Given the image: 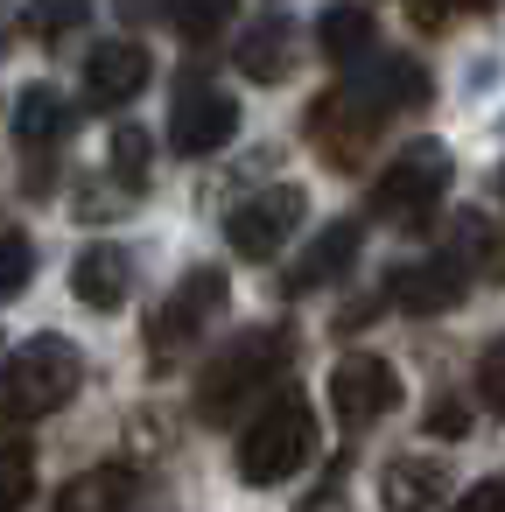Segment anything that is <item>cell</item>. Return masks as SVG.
Instances as JSON below:
<instances>
[{"label": "cell", "instance_id": "obj_1", "mask_svg": "<svg viewBox=\"0 0 505 512\" xmlns=\"http://www.w3.org/2000/svg\"><path fill=\"white\" fill-rule=\"evenodd\" d=\"M85 379V358L64 337H29L8 365H0V428H29L43 414H57Z\"/></svg>", "mask_w": 505, "mask_h": 512}, {"label": "cell", "instance_id": "obj_2", "mask_svg": "<svg viewBox=\"0 0 505 512\" xmlns=\"http://www.w3.org/2000/svg\"><path fill=\"white\" fill-rule=\"evenodd\" d=\"M288 330H246V337H232L211 365H204V379H197V414L218 428V421H232L253 393H267L281 372H288Z\"/></svg>", "mask_w": 505, "mask_h": 512}, {"label": "cell", "instance_id": "obj_3", "mask_svg": "<svg viewBox=\"0 0 505 512\" xmlns=\"http://www.w3.org/2000/svg\"><path fill=\"white\" fill-rule=\"evenodd\" d=\"M309 449H316V414H309L302 393L281 386V393L253 414V428L239 435V477H246V484H281V477H295V470L309 463Z\"/></svg>", "mask_w": 505, "mask_h": 512}, {"label": "cell", "instance_id": "obj_4", "mask_svg": "<svg viewBox=\"0 0 505 512\" xmlns=\"http://www.w3.org/2000/svg\"><path fill=\"white\" fill-rule=\"evenodd\" d=\"M449 190V148L442 141H414L386 162V176L372 183V211L386 225H421Z\"/></svg>", "mask_w": 505, "mask_h": 512}, {"label": "cell", "instance_id": "obj_5", "mask_svg": "<svg viewBox=\"0 0 505 512\" xmlns=\"http://www.w3.org/2000/svg\"><path fill=\"white\" fill-rule=\"evenodd\" d=\"M225 267H190L183 281H176V295L155 309V323H148V351L155 358H176V351H190L218 316H225Z\"/></svg>", "mask_w": 505, "mask_h": 512}, {"label": "cell", "instance_id": "obj_6", "mask_svg": "<svg viewBox=\"0 0 505 512\" xmlns=\"http://www.w3.org/2000/svg\"><path fill=\"white\" fill-rule=\"evenodd\" d=\"M393 407H400V372H393L386 358H372V351L337 358V372H330V414H337L344 428H372V421L393 414Z\"/></svg>", "mask_w": 505, "mask_h": 512}, {"label": "cell", "instance_id": "obj_7", "mask_svg": "<svg viewBox=\"0 0 505 512\" xmlns=\"http://www.w3.org/2000/svg\"><path fill=\"white\" fill-rule=\"evenodd\" d=\"M428 92H435V85H428V71H421L414 57H365L358 78L344 85V99H351L372 127H379L386 113H414V106H428Z\"/></svg>", "mask_w": 505, "mask_h": 512}, {"label": "cell", "instance_id": "obj_8", "mask_svg": "<svg viewBox=\"0 0 505 512\" xmlns=\"http://www.w3.org/2000/svg\"><path fill=\"white\" fill-rule=\"evenodd\" d=\"M302 211H309V197H302L295 183L260 190V197H246L239 211H225V239H232V253L267 260V253H281V239L295 232V218H302Z\"/></svg>", "mask_w": 505, "mask_h": 512}, {"label": "cell", "instance_id": "obj_9", "mask_svg": "<svg viewBox=\"0 0 505 512\" xmlns=\"http://www.w3.org/2000/svg\"><path fill=\"white\" fill-rule=\"evenodd\" d=\"M232 134H239V106H232L225 92H204V85H197V92H183L176 113H169V148L190 155V162H197V155H218Z\"/></svg>", "mask_w": 505, "mask_h": 512}, {"label": "cell", "instance_id": "obj_10", "mask_svg": "<svg viewBox=\"0 0 505 512\" xmlns=\"http://www.w3.org/2000/svg\"><path fill=\"white\" fill-rule=\"evenodd\" d=\"M470 295V281H463V267L442 253V260H407V267H393L386 274V302L393 309H407V316H442V309H456Z\"/></svg>", "mask_w": 505, "mask_h": 512}, {"label": "cell", "instance_id": "obj_11", "mask_svg": "<svg viewBox=\"0 0 505 512\" xmlns=\"http://www.w3.org/2000/svg\"><path fill=\"white\" fill-rule=\"evenodd\" d=\"M309 134H316V148H323V162H330V169H358L379 127H372L344 92H323V99H316V113H309Z\"/></svg>", "mask_w": 505, "mask_h": 512}, {"label": "cell", "instance_id": "obj_12", "mask_svg": "<svg viewBox=\"0 0 505 512\" xmlns=\"http://www.w3.org/2000/svg\"><path fill=\"white\" fill-rule=\"evenodd\" d=\"M148 50L141 43H99L92 50V64H85V99L92 106H127L141 85H148Z\"/></svg>", "mask_w": 505, "mask_h": 512}, {"label": "cell", "instance_id": "obj_13", "mask_svg": "<svg viewBox=\"0 0 505 512\" xmlns=\"http://www.w3.org/2000/svg\"><path fill=\"white\" fill-rule=\"evenodd\" d=\"M358 246H365V225L358 218H337L330 232H316V246L288 267V281H281V295H309V288H323V281H337L351 260H358Z\"/></svg>", "mask_w": 505, "mask_h": 512}, {"label": "cell", "instance_id": "obj_14", "mask_svg": "<svg viewBox=\"0 0 505 512\" xmlns=\"http://www.w3.org/2000/svg\"><path fill=\"white\" fill-rule=\"evenodd\" d=\"M449 491V463L442 456H393L379 470V505L386 512H428Z\"/></svg>", "mask_w": 505, "mask_h": 512}, {"label": "cell", "instance_id": "obj_15", "mask_svg": "<svg viewBox=\"0 0 505 512\" xmlns=\"http://www.w3.org/2000/svg\"><path fill=\"white\" fill-rule=\"evenodd\" d=\"M449 260L463 267V281H505V232L484 211H463L449 225Z\"/></svg>", "mask_w": 505, "mask_h": 512}, {"label": "cell", "instance_id": "obj_16", "mask_svg": "<svg viewBox=\"0 0 505 512\" xmlns=\"http://www.w3.org/2000/svg\"><path fill=\"white\" fill-rule=\"evenodd\" d=\"M127 281H134V260L120 246H85L78 267H71V288L85 309H120L127 302Z\"/></svg>", "mask_w": 505, "mask_h": 512}, {"label": "cell", "instance_id": "obj_17", "mask_svg": "<svg viewBox=\"0 0 505 512\" xmlns=\"http://www.w3.org/2000/svg\"><path fill=\"white\" fill-rule=\"evenodd\" d=\"M239 71L253 78V85H281L288 78V64H295V29L281 22V15H267V22H253L246 36H239Z\"/></svg>", "mask_w": 505, "mask_h": 512}, {"label": "cell", "instance_id": "obj_18", "mask_svg": "<svg viewBox=\"0 0 505 512\" xmlns=\"http://www.w3.org/2000/svg\"><path fill=\"white\" fill-rule=\"evenodd\" d=\"M141 505V477L134 470H85L57 491V512H134Z\"/></svg>", "mask_w": 505, "mask_h": 512}, {"label": "cell", "instance_id": "obj_19", "mask_svg": "<svg viewBox=\"0 0 505 512\" xmlns=\"http://www.w3.org/2000/svg\"><path fill=\"white\" fill-rule=\"evenodd\" d=\"M316 43H323L330 64H365L379 29H372V15L358 8V0H337V8H323V22H316Z\"/></svg>", "mask_w": 505, "mask_h": 512}, {"label": "cell", "instance_id": "obj_20", "mask_svg": "<svg viewBox=\"0 0 505 512\" xmlns=\"http://www.w3.org/2000/svg\"><path fill=\"white\" fill-rule=\"evenodd\" d=\"M71 106H64V92H50V85H29L22 99H15V141H29V148H57L64 134H71Z\"/></svg>", "mask_w": 505, "mask_h": 512}, {"label": "cell", "instance_id": "obj_21", "mask_svg": "<svg viewBox=\"0 0 505 512\" xmlns=\"http://www.w3.org/2000/svg\"><path fill=\"white\" fill-rule=\"evenodd\" d=\"M169 22L183 43H218L232 22V0H169Z\"/></svg>", "mask_w": 505, "mask_h": 512}, {"label": "cell", "instance_id": "obj_22", "mask_svg": "<svg viewBox=\"0 0 505 512\" xmlns=\"http://www.w3.org/2000/svg\"><path fill=\"white\" fill-rule=\"evenodd\" d=\"M36 498V456L22 442H0V512H22Z\"/></svg>", "mask_w": 505, "mask_h": 512}, {"label": "cell", "instance_id": "obj_23", "mask_svg": "<svg viewBox=\"0 0 505 512\" xmlns=\"http://www.w3.org/2000/svg\"><path fill=\"white\" fill-rule=\"evenodd\" d=\"M148 148H155V141H148L141 127H120V134H113V148H106V155H113V176H120L127 190H141V183H148Z\"/></svg>", "mask_w": 505, "mask_h": 512}, {"label": "cell", "instance_id": "obj_24", "mask_svg": "<svg viewBox=\"0 0 505 512\" xmlns=\"http://www.w3.org/2000/svg\"><path fill=\"white\" fill-rule=\"evenodd\" d=\"M29 267H36V246L22 232H8V239H0V302L29 288Z\"/></svg>", "mask_w": 505, "mask_h": 512}, {"label": "cell", "instance_id": "obj_25", "mask_svg": "<svg viewBox=\"0 0 505 512\" xmlns=\"http://www.w3.org/2000/svg\"><path fill=\"white\" fill-rule=\"evenodd\" d=\"M92 15V0H29V29L36 36H64Z\"/></svg>", "mask_w": 505, "mask_h": 512}, {"label": "cell", "instance_id": "obj_26", "mask_svg": "<svg viewBox=\"0 0 505 512\" xmlns=\"http://www.w3.org/2000/svg\"><path fill=\"white\" fill-rule=\"evenodd\" d=\"M477 400H484L491 414H505V337L484 344V358H477Z\"/></svg>", "mask_w": 505, "mask_h": 512}, {"label": "cell", "instance_id": "obj_27", "mask_svg": "<svg viewBox=\"0 0 505 512\" xmlns=\"http://www.w3.org/2000/svg\"><path fill=\"white\" fill-rule=\"evenodd\" d=\"M449 512H505V477H484V484H470Z\"/></svg>", "mask_w": 505, "mask_h": 512}, {"label": "cell", "instance_id": "obj_28", "mask_svg": "<svg viewBox=\"0 0 505 512\" xmlns=\"http://www.w3.org/2000/svg\"><path fill=\"white\" fill-rule=\"evenodd\" d=\"M498 0H414L421 22H449V15H491Z\"/></svg>", "mask_w": 505, "mask_h": 512}, {"label": "cell", "instance_id": "obj_29", "mask_svg": "<svg viewBox=\"0 0 505 512\" xmlns=\"http://www.w3.org/2000/svg\"><path fill=\"white\" fill-rule=\"evenodd\" d=\"M463 428H470V407H463V400H435V407H428V435H449V442H456Z\"/></svg>", "mask_w": 505, "mask_h": 512}, {"label": "cell", "instance_id": "obj_30", "mask_svg": "<svg viewBox=\"0 0 505 512\" xmlns=\"http://www.w3.org/2000/svg\"><path fill=\"white\" fill-rule=\"evenodd\" d=\"M498 190H505V176H498Z\"/></svg>", "mask_w": 505, "mask_h": 512}]
</instances>
